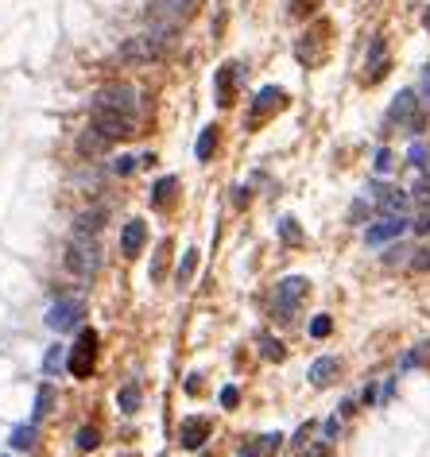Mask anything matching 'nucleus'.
<instances>
[{"instance_id": "473e14b6", "label": "nucleus", "mask_w": 430, "mask_h": 457, "mask_svg": "<svg viewBox=\"0 0 430 457\" xmlns=\"http://www.w3.org/2000/svg\"><path fill=\"white\" fill-rule=\"evenodd\" d=\"M411 202H430V178H422V183L411 190Z\"/></svg>"}, {"instance_id": "7c9ffc66", "label": "nucleus", "mask_w": 430, "mask_h": 457, "mask_svg": "<svg viewBox=\"0 0 430 457\" xmlns=\"http://www.w3.org/2000/svg\"><path fill=\"white\" fill-rule=\"evenodd\" d=\"M279 442H283V434H264L256 446H260V454L268 457V454H275V449H279Z\"/></svg>"}, {"instance_id": "f03ea898", "label": "nucleus", "mask_w": 430, "mask_h": 457, "mask_svg": "<svg viewBox=\"0 0 430 457\" xmlns=\"http://www.w3.org/2000/svg\"><path fill=\"white\" fill-rule=\"evenodd\" d=\"M66 268L74 275H82V279L97 275V268H101L97 241H93V236H78V233H74V241H70V248H66Z\"/></svg>"}, {"instance_id": "f257e3e1", "label": "nucleus", "mask_w": 430, "mask_h": 457, "mask_svg": "<svg viewBox=\"0 0 430 457\" xmlns=\"http://www.w3.org/2000/svg\"><path fill=\"white\" fill-rule=\"evenodd\" d=\"M167 47H171V35L144 31V35H132L120 43V62H156L167 55Z\"/></svg>"}, {"instance_id": "f3484780", "label": "nucleus", "mask_w": 430, "mask_h": 457, "mask_svg": "<svg viewBox=\"0 0 430 457\" xmlns=\"http://www.w3.org/2000/svg\"><path fill=\"white\" fill-rule=\"evenodd\" d=\"M8 442H12V449H31V446H35V422H24V427H16Z\"/></svg>"}, {"instance_id": "7ed1b4c3", "label": "nucleus", "mask_w": 430, "mask_h": 457, "mask_svg": "<svg viewBox=\"0 0 430 457\" xmlns=\"http://www.w3.org/2000/svg\"><path fill=\"white\" fill-rule=\"evenodd\" d=\"M93 109H105V113H120V117H136L140 93H136L132 86H120V82H113V86L97 89V97H93Z\"/></svg>"}, {"instance_id": "72a5a7b5", "label": "nucleus", "mask_w": 430, "mask_h": 457, "mask_svg": "<svg viewBox=\"0 0 430 457\" xmlns=\"http://www.w3.org/2000/svg\"><path fill=\"white\" fill-rule=\"evenodd\" d=\"M236 403H241V391H236V388L221 391V407H236Z\"/></svg>"}, {"instance_id": "423d86ee", "label": "nucleus", "mask_w": 430, "mask_h": 457, "mask_svg": "<svg viewBox=\"0 0 430 457\" xmlns=\"http://www.w3.org/2000/svg\"><path fill=\"white\" fill-rule=\"evenodd\" d=\"M89 128H97L101 136L113 144V140H124L132 136V117H120V113H105V109H93V124Z\"/></svg>"}, {"instance_id": "4468645a", "label": "nucleus", "mask_w": 430, "mask_h": 457, "mask_svg": "<svg viewBox=\"0 0 430 457\" xmlns=\"http://www.w3.org/2000/svg\"><path fill=\"white\" fill-rule=\"evenodd\" d=\"M333 376H337V357H318L310 364V384L314 388H326Z\"/></svg>"}, {"instance_id": "bb28decb", "label": "nucleus", "mask_w": 430, "mask_h": 457, "mask_svg": "<svg viewBox=\"0 0 430 457\" xmlns=\"http://www.w3.org/2000/svg\"><path fill=\"white\" fill-rule=\"evenodd\" d=\"M260 353H264V360H283V345L272 337H260Z\"/></svg>"}, {"instance_id": "39448f33", "label": "nucleus", "mask_w": 430, "mask_h": 457, "mask_svg": "<svg viewBox=\"0 0 430 457\" xmlns=\"http://www.w3.org/2000/svg\"><path fill=\"white\" fill-rule=\"evenodd\" d=\"M93 360H97V333L93 330H82V337H78V345L70 349V372L74 376H89L93 372Z\"/></svg>"}, {"instance_id": "4be33fe9", "label": "nucleus", "mask_w": 430, "mask_h": 457, "mask_svg": "<svg viewBox=\"0 0 430 457\" xmlns=\"http://www.w3.org/2000/svg\"><path fill=\"white\" fill-rule=\"evenodd\" d=\"M194 263H198V252H194V248H190V252H183V263H178V272H175L178 287H183V283H190V275H194Z\"/></svg>"}, {"instance_id": "f8f14e48", "label": "nucleus", "mask_w": 430, "mask_h": 457, "mask_svg": "<svg viewBox=\"0 0 430 457\" xmlns=\"http://www.w3.org/2000/svg\"><path fill=\"white\" fill-rule=\"evenodd\" d=\"M144 241H147V225L136 217V221H128L124 233H120V252H124V256H136L140 248H144Z\"/></svg>"}, {"instance_id": "cd10ccee", "label": "nucleus", "mask_w": 430, "mask_h": 457, "mask_svg": "<svg viewBox=\"0 0 430 457\" xmlns=\"http://www.w3.org/2000/svg\"><path fill=\"white\" fill-rule=\"evenodd\" d=\"M59 369H62V345H55V349L47 353V360H43V372H47V376H55Z\"/></svg>"}, {"instance_id": "58836bf2", "label": "nucleus", "mask_w": 430, "mask_h": 457, "mask_svg": "<svg viewBox=\"0 0 430 457\" xmlns=\"http://www.w3.org/2000/svg\"><path fill=\"white\" fill-rule=\"evenodd\" d=\"M403 256H407V252H403V248H388V263H400Z\"/></svg>"}, {"instance_id": "ea45409f", "label": "nucleus", "mask_w": 430, "mask_h": 457, "mask_svg": "<svg viewBox=\"0 0 430 457\" xmlns=\"http://www.w3.org/2000/svg\"><path fill=\"white\" fill-rule=\"evenodd\" d=\"M333 434H337V418H330V422H326V442H333Z\"/></svg>"}, {"instance_id": "c756f323", "label": "nucleus", "mask_w": 430, "mask_h": 457, "mask_svg": "<svg viewBox=\"0 0 430 457\" xmlns=\"http://www.w3.org/2000/svg\"><path fill=\"white\" fill-rule=\"evenodd\" d=\"M171 194H175V178H159L156 183V205H163Z\"/></svg>"}, {"instance_id": "20e7f679", "label": "nucleus", "mask_w": 430, "mask_h": 457, "mask_svg": "<svg viewBox=\"0 0 430 457\" xmlns=\"http://www.w3.org/2000/svg\"><path fill=\"white\" fill-rule=\"evenodd\" d=\"M306 287H310V283L303 279V275H291V279H283L279 283V287H275V318L279 321H291L295 318V310H299V302L306 299Z\"/></svg>"}, {"instance_id": "5701e85b", "label": "nucleus", "mask_w": 430, "mask_h": 457, "mask_svg": "<svg viewBox=\"0 0 430 457\" xmlns=\"http://www.w3.org/2000/svg\"><path fill=\"white\" fill-rule=\"evenodd\" d=\"M74 442H78V449H82V454H89V449H97L101 434H97V427H82V430H78V438H74Z\"/></svg>"}, {"instance_id": "2eb2a0df", "label": "nucleus", "mask_w": 430, "mask_h": 457, "mask_svg": "<svg viewBox=\"0 0 430 457\" xmlns=\"http://www.w3.org/2000/svg\"><path fill=\"white\" fill-rule=\"evenodd\" d=\"M233 78H236L233 62H225V66L217 70V105H229V101H233Z\"/></svg>"}, {"instance_id": "aec40b11", "label": "nucleus", "mask_w": 430, "mask_h": 457, "mask_svg": "<svg viewBox=\"0 0 430 457\" xmlns=\"http://www.w3.org/2000/svg\"><path fill=\"white\" fill-rule=\"evenodd\" d=\"M117 403H120V411H124V415H136V407H140V388H136V384L120 388L117 391Z\"/></svg>"}, {"instance_id": "9d476101", "label": "nucleus", "mask_w": 430, "mask_h": 457, "mask_svg": "<svg viewBox=\"0 0 430 457\" xmlns=\"http://www.w3.org/2000/svg\"><path fill=\"white\" fill-rule=\"evenodd\" d=\"M205 438H209V418H186L183 430H178V442H183V449H202Z\"/></svg>"}, {"instance_id": "dca6fc26", "label": "nucleus", "mask_w": 430, "mask_h": 457, "mask_svg": "<svg viewBox=\"0 0 430 457\" xmlns=\"http://www.w3.org/2000/svg\"><path fill=\"white\" fill-rule=\"evenodd\" d=\"M279 105H283V89L268 86V89L256 93V113H272V109H279Z\"/></svg>"}, {"instance_id": "2f4dec72", "label": "nucleus", "mask_w": 430, "mask_h": 457, "mask_svg": "<svg viewBox=\"0 0 430 457\" xmlns=\"http://www.w3.org/2000/svg\"><path fill=\"white\" fill-rule=\"evenodd\" d=\"M388 171H391V151L380 147V151H376V175H388Z\"/></svg>"}, {"instance_id": "e433bc0d", "label": "nucleus", "mask_w": 430, "mask_h": 457, "mask_svg": "<svg viewBox=\"0 0 430 457\" xmlns=\"http://www.w3.org/2000/svg\"><path fill=\"white\" fill-rule=\"evenodd\" d=\"M132 171H136V159H132V156L117 159V175H132Z\"/></svg>"}, {"instance_id": "b1692460", "label": "nucleus", "mask_w": 430, "mask_h": 457, "mask_svg": "<svg viewBox=\"0 0 430 457\" xmlns=\"http://www.w3.org/2000/svg\"><path fill=\"white\" fill-rule=\"evenodd\" d=\"M279 236H283L287 244H299V241H303V233H299V221H295V217H283V221H279Z\"/></svg>"}, {"instance_id": "a19ab883", "label": "nucleus", "mask_w": 430, "mask_h": 457, "mask_svg": "<svg viewBox=\"0 0 430 457\" xmlns=\"http://www.w3.org/2000/svg\"><path fill=\"white\" fill-rule=\"evenodd\" d=\"M241 457H264V454H260V446H245V449H241Z\"/></svg>"}, {"instance_id": "a878e982", "label": "nucleus", "mask_w": 430, "mask_h": 457, "mask_svg": "<svg viewBox=\"0 0 430 457\" xmlns=\"http://www.w3.org/2000/svg\"><path fill=\"white\" fill-rule=\"evenodd\" d=\"M330 333H333V318L330 314H318L310 321V337H330Z\"/></svg>"}, {"instance_id": "412c9836", "label": "nucleus", "mask_w": 430, "mask_h": 457, "mask_svg": "<svg viewBox=\"0 0 430 457\" xmlns=\"http://www.w3.org/2000/svg\"><path fill=\"white\" fill-rule=\"evenodd\" d=\"M214 147H217V128H202V136H198V147H194L198 159L205 163V159L214 156Z\"/></svg>"}, {"instance_id": "f704fd0d", "label": "nucleus", "mask_w": 430, "mask_h": 457, "mask_svg": "<svg viewBox=\"0 0 430 457\" xmlns=\"http://www.w3.org/2000/svg\"><path fill=\"white\" fill-rule=\"evenodd\" d=\"M411 268H415V272H430V252H415Z\"/></svg>"}, {"instance_id": "c85d7f7f", "label": "nucleus", "mask_w": 430, "mask_h": 457, "mask_svg": "<svg viewBox=\"0 0 430 457\" xmlns=\"http://www.w3.org/2000/svg\"><path fill=\"white\" fill-rule=\"evenodd\" d=\"M407 159H411V167H427V144H419V140H415V144H411V151H407Z\"/></svg>"}, {"instance_id": "9b49d317", "label": "nucleus", "mask_w": 430, "mask_h": 457, "mask_svg": "<svg viewBox=\"0 0 430 457\" xmlns=\"http://www.w3.org/2000/svg\"><path fill=\"white\" fill-rule=\"evenodd\" d=\"M105 217H109L105 205H93V209H86V214L74 217V233H78V236H97L101 225H105Z\"/></svg>"}, {"instance_id": "1a4fd4ad", "label": "nucleus", "mask_w": 430, "mask_h": 457, "mask_svg": "<svg viewBox=\"0 0 430 457\" xmlns=\"http://www.w3.org/2000/svg\"><path fill=\"white\" fill-rule=\"evenodd\" d=\"M415 109H419V93H415V89H403L400 97L391 101V113H388V117H391V120H411V128L419 132V128H422V117H415Z\"/></svg>"}, {"instance_id": "4c0bfd02", "label": "nucleus", "mask_w": 430, "mask_h": 457, "mask_svg": "<svg viewBox=\"0 0 430 457\" xmlns=\"http://www.w3.org/2000/svg\"><path fill=\"white\" fill-rule=\"evenodd\" d=\"M419 93H422V97H427V101H430V66H427V70H422V82H419Z\"/></svg>"}, {"instance_id": "6e6552de", "label": "nucleus", "mask_w": 430, "mask_h": 457, "mask_svg": "<svg viewBox=\"0 0 430 457\" xmlns=\"http://www.w3.org/2000/svg\"><path fill=\"white\" fill-rule=\"evenodd\" d=\"M407 214H400V217H384V221H376V225H368L364 229V241L368 244H388V241H400L403 233H407Z\"/></svg>"}, {"instance_id": "393cba45", "label": "nucleus", "mask_w": 430, "mask_h": 457, "mask_svg": "<svg viewBox=\"0 0 430 457\" xmlns=\"http://www.w3.org/2000/svg\"><path fill=\"white\" fill-rule=\"evenodd\" d=\"M427 353H430V345H415V349L400 360V369H419L422 360H427Z\"/></svg>"}, {"instance_id": "6ab92c4d", "label": "nucleus", "mask_w": 430, "mask_h": 457, "mask_svg": "<svg viewBox=\"0 0 430 457\" xmlns=\"http://www.w3.org/2000/svg\"><path fill=\"white\" fill-rule=\"evenodd\" d=\"M82 151H86V156H97V151H105V147H109V140L105 136H101V132H97V128H86V136H82Z\"/></svg>"}, {"instance_id": "79ce46f5", "label": "nucleus", "mask_w": 430, "mask_h": 457, "mask_svg": "<svg viewBox=\"0 0 430 457\" xmlns=\"http://www.w3.org/2000/svg\"><path fill=\"white\" fill-rule=\"evenodd\" d=\"M422 24H427V31H430V12H427V20H422Z\"/></svg>"}, {"instance_id": "0eeeda50", "label": "nucleus", "mask_w": 430, "mask_h": 457, "mask_svg": "<svg viewBox=\"0 0 430 457\" xmlns=\"http://www.w3.org/2000/svg\"><path fill=\"white\" fill-rule=\"evenodd\" d=\"M78 318H82V302L78 299H62V302H55V306L47 310V326L55 333L74 330V326H78Z\"/></svg>"}, {"instance_id": "a211bd4d", "label": "nucleus", "mask_w": 430, "mask_h": 457, "mask_svg": "<svg viewBox=\"0 0 430 457\" xmlns=\"http://www.w3.org/2000/svg\"><path fill=\"white\" fill-rule=\"evenodd\" d=\"M50 407H55V388H50V384H43V388L35 391V422H39V418H47Z\"/></svg>"}, {"instance_id": "c9c22d12", "label": "nucleus", "mask_w": 430, "mask_h": 457, "mask_svg": "<svg viewBox=\"0 0 430 457\" xmlns=\"http://www.w3.org/2000/svg\"><path fill=\"white\" fill-rule=\"evenodd\" d=\"M411 229H415V233H419V236H427V233H430V214H419V217H415V225H411Z\"/></svg>"}, {"instance_id": "ddd939ff", "label": "nucleus", "mask_w": 430, "mask_h": 457, "mask_svg": "<svg viewBox=\"0 0 430 457\" xmlns=\"http://www.w3.org/2000/svg\"><path fill=\"white\" fill-rule=\"evenodd\" d=\"M407 205H411V194H407V190H384V194H380V214H384V217L407 214Z\"/></svg>"}]
</instances>
